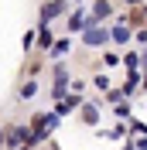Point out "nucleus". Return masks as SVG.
Listing matches in <instances>:
<instances>
[{
  "mask_svg": "<svg viewBox=\"0 0 147 150\" xmlns=\"http://www.w3.org/2000/svg\"><path fill=\"white\" fill-rule=\"evenodd\" d=\"M113 38H116V41H127V38H130V28H127V24H116V28H113Z\"/></svg>",
  "mask_w": 147,
  "mask_h": 150,
  "instance_id": "2",
  "label": "nucleus"
},
{
  "mask_svg": "<svg viewBox=\"0 0 147 150\" xmlns=\"http://www.w3.org/2000/svg\"><path fill=\"white\" fill-rule=\"evenodd\" d=\"M62 10H65V4H48V7H45V21L55 17V14H62Z\"/></svg>",
  "mask_w": 147,
  "mask_h": 150,
  "instance_id": "3",
  "label": "nucleus"
},
{
  "mask_svg": "<svg viewBox=\"0 0 147 150\" xmlns=\"http://www.w3.org/2000/svg\"><path fill=\"white\" fill-rule=\"evenodd\" d=\"M127 4H140V0H127Z\"/></svg>",
  "mask_w": 147,
  "mask_h": 150,
  "instance_id": "11",
  "label": "nucleus"
},
{
  "mask_svg": "<svg viewBox=\"0 0 147 150\" xmlns=\"http://www.w3.org/2000/svg\"><path fill=\"white\" fill-rule=\"evenodd\" d=\"M140 41H147V28H144V31H140Z\"/></svg>",
  "mask_w": 147,
  "mask_h": 150,
  "instance_id": "9",
  "label": "nucleus"
},
{
  "mask_svg": "<svg viewBox=\"0 0 147 150\" xmlns=\"http://www.w3.org/2000/svg\"><path fill=\"white\" fill-rule=\"evenodd\" d=\"M106 28H92V31H86V45H103V41H106Z\"/></svg>",
  "mask_w": 147,
  "mask_h": 150,
  "instance_id": "1",
  "label": "nucleus"
},
{
  "mask_svg": "<svg viewBox=\"0 0 147 150\" xmlns=\"http://www.w3.org/2000/svg\"><path fill=\"white\" fill-rule=\"evenodd\" d=\"M110 14V4H96V17H106Z\"/></svg>",
  "mask_w": 147,
  "mask_h": 150,
  "instance_id": "7",
  "label": "nucleus"
},
{
  "mask_svg": "<svg viewBox=\"0 0 147 150\" xmlns=\"http://www.w3.org/2000/svg\"><path fill=\"white\" fill-rule=\"evenodd\" d=\"M82 116H86L89 123H96V120H99V106H86V112H82Z\"/></svg>",
  "mask_w": 147,
  "mask_h": 150,
  "instance_id": "4",
  "label": "nucleus"
},
{
  "mask_svg": "<svg viewBox=\"0 0 147 150\" xmlns=\"http://www.w3.org/2000/svg\"><path fill=\"white\" fill-rule=\"evenodd\" d=\"M96 85H99L103 92H106V89H110V79H106V75H96Z\"/></svg>",
  "mask_w": 147,
  "mask_h": 150,
  "instance_id": "8",
  "label": "nucleus"
},
{
  "mask_svg": "<svg viewBox=\"0 0 147 150\" xmlns=\"http://www.w3.org/2000/svg\"><path fill=\"white\" fill-rule=\"evenodd\" d=\"M123 62H127V68H130V72H133V68L140 65V58H137V55H127V58H123Z\"/></svg>",
  "mask_w": 147,
  "mask_h": 150,
  "instance_id": "6",
  "label": "nucleus"
},
{
  "mask_svg": "<svg viewBox=\"0 0 147 150\" xmlns=\"http://www.w3.org/2000/svg\"><path fill=\"white\" fill-rule=\"evenodd\" d=\"M86 24H89V21H86L82 14H75V17L69 21V28H72V31H79V28H86Z\"/></svg>",
  "mask_w": 147,
  "mask_h": 150,
  "instance_id": "5",
  "label": "nucleus"
},
{
  "mask_svg": "<svg viewBox=\"0 0 147 150\" xmlns=\"http://www.w3.org/2000/svg\"><path fill=\"white\" fill-rule=\"evenodd\" d=\"M144 85H147V82H144Z\"/></svg>",
  "mask_w": 147,
  "mask_h": 150,
  "instance_id": "12",
  "label": "nucleus"
},
{
  "mask_svg": "<svg viewBox=\"0 0 147 150\" xmlns=\"http://www.w3.org/2000/svg\"><path fill=\"white\" fill-rule=\"evenodd\" d=\"M137 147H140V150H147V140H140V143H137Z\"/></svg>",
  "mask_w": 147,
  "mask_h": 150,
  "instance_id": "10",
  "label": "nucleus"
}]
</instances>
